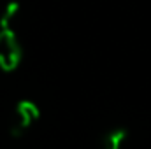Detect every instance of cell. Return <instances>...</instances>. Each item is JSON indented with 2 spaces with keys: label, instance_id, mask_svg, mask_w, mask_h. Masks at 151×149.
Here are the masks:
<instances>
[{
  "label": "cell",
  "instance_id": "obj_1",
  "mask_svg": "<svg viewBox=\"0 0 151 149\" xmlns=\"http://www.w3.org/2000/svg\"><path fill=\"white\" fill-rule=\"evenodd\" d=\"M40 117V109L34 100H19L14 114H12V119H11V125H9V133L12 137H21L25 135L34 125Z\"/></svg>",
  "mask_w": 151,
  "mask_h": 149
},
{
  "label": "cell",
  "instance_id": "obj_3",
  "mask_svg": "<svg viewBox=\"0 0 151 149\" xmlns=\"http://www.w3.org/2000/svg\"><path fill=\"white\" fill-rule=\"evenodd\" d=\"M19 12H21L19 2H16V0L9 2L0 14V30H14V25L19 18Z\"/></svg>",
  "mask_w": 151,
  "mask_h": 149
},
{
  "label": "cell",
  "instance_id": "obj_4",
  "mask_svg": "<svg viewBox=\"0 0 151 149\" xmlns=\"http://www.w3.org/2000/svg\"><path fill=\"white\" fill-rule=\"evenodd\" d=\"M128 132L125 128H113L102 137V149H123Z\"/></svg>",
  "mask_w": 151,
  "mask_h": 149
},
{
  "label": "cell",
  "instance_id": "obj_2",
  "mask_svg": "<svg viewBox=\"0 0 151 149\" xmlns=\"http://www.w3.org/2000/svg\"><path fill=\"white\" fill-rule=\"evenodd\" d=\"M23 51L14 30H0V70L12 72L21 63Z\"/></svg>",
  "mask_w": 151,
  "mask_h": 149
}]
</instances>
